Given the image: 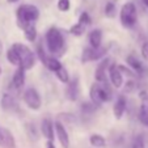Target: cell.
I'll use <instances>...</instances> for the list:
<instances>
[{"label": "cell", "mask_w": 148, "mask_h": 148, "mask_svg": "<svg viewBox=\"0 0 148 148\" xmlns=\"http://www.w3.org/2000/svg\"><path fill=\"white\" fill-rule=\"evenodd\" d=\"M45 45L51 56L59 58V56L64 55L66 38L60 29L55 28V26H51V28L47 29V32L45 34Z\"/></svg>", "instance_id": "obj_1"}, {"label": "cell", "mask_w": 148, "mask_h": 148, "mask_svg": "<svg viewBox=\"0 0 148 148\" xmlns=\"http://www.w3.org/2000/svg\"><path fill=\"white\" fill-rule=\"evenodd\" d=\"M90 102L100 108L102 103L109 102L113 98V90L109 83H95L89 89Z\"/></svg>", "instance_id": "obj_2"}, {"label": "cell", "mask_w": 148, "mask_h": 148, "mask_svg": "<svg viewBox=\"0 0 148 148\" xmlns=\"http://www.w3.org/2000/svg\"><path fill=\"white\" fill-rule=\"evenodd\" d=\"M16 18L17 25L21 29L28 25H34L39 18V9L33 4H23L16 9Z\"/></svg>", "instance_id": "obj_3"}, {"label": "cell", "mask_w": 148, "mask_h": 148, "mask_svg": "<svg viewBox=\"0 0 148 148\" xmlns=\"http://www.w3.org/2000/svg\"><path fill=\"white\" fill-rule=\"evenodd\" d=\"M12 47L16 50L17 55H18L20 67L21 68H24L25 71H29L36 66V60H37L36 53H33L29 46L24 45V43H13Z\"/></svg>", "instance_id": "obj_4"}, {"label": "cell", "mask_w": 148, "mask_h": 148, "mask_svg": "<svg viewBox=\"0 0 148 148\" xmlns=\"http://www.w3.org/2000/svg\"><path fill=\"white\" fill-rule=\"evenodd\" d=\"M119 21L123 28L131 29L136 25L138 23V11L136 5L131 1H127L122 5L119 11Z\"/></svg>", "instance_id": "obj_5"}, {"label": "cell", "mask_w": 148, "mask_h": 148, "mask_svg": "<svg viewBox=\"0 0 148 148\" xmlns=\"http://www.w3.org/2000/svg\"><path fill=\"white\" fill-rule=\"evenodd\" d=\"M37 56H38V59L42 62V64L45 66V67L53 73H55L56 71L63 66L58 58L51 56L50 54L46 53L45 49H43V46H42V43H38V46H37Z\"/></svg>", "instance_id": "obj_6"}, {"label": "cell", "mask_w": 148, "mask_h": 148, "mask_svg": "<svg viewBox=\"0 0 148 148\" xmlns=\"http://www.w3.org/2000/svg\"><path fill=\"white\" fill-rule=\"evenodd\" d=\"M23 100L25 102V105L29 108L30 110H37L41 109L42 106V98H41V95L39 92L36 89V88L30 87V88H26L23 93Z\"/></svg>", "instance_id": "obj_7"}, {"label": "cell", "mask_w": 148, "mask_h": 148, "mask_svg": "<svg viewBox=\"0 0 148 148\" xmlns=\"http://www.w3.org/2000/svg\"><path fill=\"white\" fill-rule=\"evenodd\" d=\"M106 54V49L105 47H98V49H92V47H84L83 53H81V63H89V62L100 60L101 58H105Z\"/></svg>", "instance_id": "obj_8"}, {"label": "cell", "mask_w": 148, "mask_h": 148, "mask_svg": "<svg viewBox=\"0 0 148 148\" xmlns=\"http://www.w3.org/2000/svg\"><path fill=\"white\" fill-rule=\"evenodd\" d=\"M112 64V60L109 58H102L101 62L97 64L95 71V79L96 83H108V70Z\"/></svg>", "instance_id": "obj_9"}, {"label": "cell", "mask_w": 148, "mask_h": 148, "mask_svg": "<svg viewBox=\"0 0 148 148\" xmlns=\"http://www.w3.org/2000/svg\"><path fill=\"white\" fill-rule=\"evenodd\" d=\"M54 131H55V136L59 140L60 145L63 148H70V136H68V131L66 129V126L60 122V121H55L54 122Z\"/></svg>", "instance_id": "obj_10"}, {"label": "cell", "mask_w": 148, "mask_h": 148, "mask_svg": "<svg viewBox=\"0 0 148 148\" xmlns=\"http://www.w3.org/2000/svg\"><path fill=\"white\" fill-rule=\"evenodd\" d=\"M108 76H109V80L112 87L115 88V89H119V88L123 87V75L119 72L117 64L115 63H112L109 66V70H108Z\"/></svg>", "instance_id": "obj_11"}, {"label": "cell", "mask_w": 148, "mask_h": 148, "mask_svg": "<svg viewBox=\"0 0 148 148\" xmlns=\"http://www.w3.org/2000/svg\"><path fill=\"white\" fill-rule=\"evenodd\" d=\"M126 109H127V98L125 95H119L113 105V114H114L115 119H122V117L126 113Z\"/></svg>", "instance_id": "obj_12"}, {"label": "cell", "mask_w": 148, "mask_h": 148, "mask_svg": "<svg viewBox=\"0 0 148 148\" xmlns=\"http://www.w3.org/2000/svg\"><path fill=\"white\" fill-rule=\"evenodd\" d=\"M0 147L1 148H16L14 136L8 129L0 126Z\"/></svg>", "instance_id": "obj_13"}, {"label": "cell", "mask_w": 148, "mask_h": 148, "mask_svg": "<svg viewBox=\"0 0 148 148\" xmlns=\"http://www.w3.org/2000/svg\"><path fill=\"white\" fill-rule=\"evenodd\" d=\"M126 63L129 64V68H131V70L136 73V76H142L143 73H144L145 68H144V66H143V63L140 62V59L138 58L136 55H134V54L127 55V58H126Z\"/></svg>", "instance_id": "obj_14"}, {"label": "cell", "mask_w": 148, "mask_h": 148, "mask_svg": "<svg viewBox=\"0 0 148 148\" xmlns=\"http://www.w3.org/2000/svg\"><path fill=\"white\" fill-rule=\"evenodd\" d=\"M0 103H1V108L7 112H14V110L18 109V103H17L16 97L11 93H3Z\"/></svg>", "instance_id": "obj_15"}, {"label": "cell", "mask_w": 148, "mask_h": 148, "mask_svg": "<svg viewBox=\"0 0 148 148\" xmlns=\"http://www.w3.org/2000/svg\"><path fill=\"white\" fill-rule=\"evenodd\" d=\"M25 72L26 71L21 67H17L16 71L13 72V76H12V88L16 90H20L21 88L25 85Z\"/></svg>", "instance_id": "obj_16"}, {"label": "cell", "mask_w": 148, "mask_h": 148, "mask_svg": "<svg viewBox=\"0 0 148 148\" xmlns=\"http://www.w3.org/2000/svg\"><path fill=\"white\" fill-rule=\"evenodd\" d=\"M67 98L70 101H77L79 96H80V85H79V77H75L72 80H70V83L67 84Z\"/></svg>", "instance_id": "obj_17"}, {"label": "cell", "mask_w": 148, "mask_h": 148, "mask_svg": "<svg viewBox=\"0 0 148 148\" xmlns=\"http://www.w3.org/2000/svg\"><path fill=\"white\" fill-rule=\"evenodd\" d=\"M41 134L43 135V138H46V140H54V135H55V131H54V123L50 118H45L41 123Z\"/></svg>", "instance_id": "obj_18"}, {"label": "cell", "mask_w": 148, "mask_h": 148, "mask_svg": "<svg viewBox=\"0 0 148 148\" xmlns=\"http://www.w3.org/2000/svg\"><path fill=\"white\" fill-rule=\"evenodd\" d=\"M88 42H89V47L98 49L102 46V32L101 29H93L88 34Z\"/></svg>", "instance_id": "obj_19"}, {"label": "cell", "mask_w": 148, "mask_h": 148, "mask_svg": "<svg viewBox=\"0 0 148 148\" xmlns=\"http://www.w3.org/2000/svg\"><path fill=\"white\" fill-rule=\"evenodd\" d=\"M138 119L143 126L148 127V96L142 98V103H140L139 113H138Z\"/></svg>", "instance_id": "obj_20"}, {"label": "cell", "mask_w": 148, "mask_h": 148, "mask_svg": "<svg viewBox=\"0 0 148 148\" xmlns=\"http://www.w3.org/2000/svg\"><path fill=\"white\" fill-rule=\"evenodd\" d=\"M89 143L95 148H105L106 145V139L101 134H92L89 136Z\"/></svg>", "instance_id": "obj_21"}, {"label": "cell", "mask_w": 148, "mask_h": 148, "mask_svg": "<svg viewBox=\"0 0 148 148\" xmlns=\"http://www.w3.org/2000/svg\"><path fill=\"white\" fill-rule=\"evenodd\" d=\"M5 58L8 60V63L11 66H14V67H20V59H18V55H17L16 50L13 47H9L5 53Z\"/></svg>", "instance_id": "obj_22"}, {"label": "cell", "mask_w": 148, "mask_h": 148, "mask_svg": "<svg viewBox=\"0 0 148 148\" xmlns=\"http://www.w3.org/2000/svg\"><path fill=\"white\" fill-rule=\"evenodd\" d=\"M24 30V36H25V39L29 42H36L37 36H38V32H37V28L34 25H28L23 29Z\"/></svg>", "instance_id": "obj_23"}, {"label": "cell", "mask_w": 148, "mask_h": 148, "mask_svg": "<svg viewBox=\"0 0 148 148\" xmlns=\"http://www.w3.org/2000/svg\"><path fill=\"white\" fill-rule=\"evenodd\" d=\"M55 76H56V79H58L60 83H63V84H68V83H70V80H71V79H70V73H68L67 68H66L64 66H62V67L56 71Z\"/></svg>", "instance_id": "obj_24"}, {"label": "cell", "mask_w": 148, "mask_h": 148, "mask_svg": "<svg viewBox=\"0 0 148 148\" xmlns=\"http://www.w3.org/2000/svg\"><path fill=\"white\" fill-rule=\"evenodd\" d=\"M103 13H105V16L108 18H114L117 16V7H115V4L113 1H108L105 4V8H103Z\"/></svg>", "instance_id": "obj_25"}, {"label": "cell", "mask_w": 148, "mask_h": 148, "mask_svg": "<svg viewBox=\"0 0 148 148\" xmlns=\"http://www.w3.org/2000/svg\"><path fill=\"white\" fill-rule=\"evenodd\" d=\"M80 109H81V114L83 115H92L97 110V106L93 105L92 102H83Z\"/></svg>", "instance_id": "obj_26"}, {"label": "cell", "mask_w": 148, "mask_h": 148, "mask_svg": "<svg viewBox=\"0 0 148 148\" xmlns=\"http://www.w3.org/2000/svg\"><path fill=\"white\" fill-rule=\"evenodd\" d=\"M85 29H87V26H84V25H81V24L76 23L70 28V33L75 37H80L85 33Z\"/></svg>", "instance_id": "obj_27"}, {"label": "cell", "mask_w": 148, "mask_h": 148, "mask_svg": "<svg viewBox=\"0 0 148 148\" xmlns=\"http://www.w3.org/2000/svg\"><path fill=\"white\" fill-rule=\"evenodd\" d=\"M79 24H81V25H84V26H88V25H90L92 24V17H90V14L88 13V12H81L80 13V16H79V21H77Z\"/></svg>", "instance_id": "obj_28"}, {"label": "cell", "mask_w": 148, "mask_h": 148, "mask_svg": "<svg viewBox=\"0 0 148 148\" xmlns=\"http://www.w3.org/2000/svg\"><path fill=\"white\" fill-rule=\"evenodd\" d=\"M131 148H145V139L142 134L136 135V136L134 138Z\"/></svg>", "instance_id": "obj_29"}, {"label": "cell", "mask_w": 148, "mask_h": 148, "mask_svg": "<svg viewBox=\"0 0 148 148\" xmlns=\"http://www.w3.org/2000/svg\"><path fill=\"white\" fill-rule=\"evenodd\" d=\"M138 88V84L135 80H127L126 83H123V90H125V93H131L134 92L135 89Z\"/></svg>", "instance_id": "obj_30"}, {"label": "cell", "mask_w": 148, "mask_h": 148, "mask_svg": "<svg viewBox=\"0 0 148 148\" xmlns=\"http://www.w3.org/2000/svg\"><path fill=\"white\" fill-rule=\"evenodd\" d=\"M117 67H118V70H119V72L122 73H125V75H127L129 77H131V79H134L135 76H136V73L134 72V71L131 70V68H129V67H126V66H123V64H117Z\"/></svg>", "instance_id": "obj_31"}, {"label": "cell", "mask_w": 148, "mask_h": 148, "mask_svg": "<svg viewBox=\"0 0 148 148\" xmlns=\"http://www.w3.org/2000/svg\"><path fill=\"white\" fill-rule=\"evenodd\" d=\"M26 131H28V135L30 139H34V140L38 139V132H37L36 126H34L33 123H28V125H26Z\"/></svg>", "instance_id": "obj_32"}, {"label": "cell", "mask_w": 148, "mask_h": 148, "mask_svg": "<svg viewBox=\"0 0 148 148\" xmlns=\"http://www.w3.org/2000/svg\"><path fill=\"white\" fill-rule=\"evenodd\" d=\"M58 9L60 12H68L71 8V1L70 0H58Z\"/></svg>", "instance_id": "obj_33"}, {"label": "cell", "mask_w": 148, "mask_h": 148, "mask_svg": "<svg viewBox=\"0 0 148 148\" xmlns=\"http://www.w3.org/2000/svg\"><path fill=\"white\" fill-rule=\"evenodd\" d=\"M140 54H142V58L144 60L148 62V41H144L142 43V47H140Z\"/></svg>", "instance_id": "obj_34"}, {"label": "cell", "mask_w": 148, "mask_h": 148, "mask_svg": "<svg viewBox=\"0 0 148 148\" xmlns=\"http://www.w3.org/2000/svg\"><path fill=\"white\" fill-rule=\"evenodd\" d=\"M46 148H56L54 140H47V142H46Z\"/></svg>", "instance_id": "obj_35"}, {"label": "cell", "mask_w": 148, "mask_h": 148, "mask_svg": "<svg viewBox=\"0 0 148 148\" xmlns=\"http://www.w3.org/2000/svg\"><path fill=\"white\" fill-rule=\"evenodd\" d=\"M142 3L145 5V8H148V0H142Z\"/></svg>", "instance_id": "obj_36"}, {"label": "cell", "mask_w": 148, "mask_h": 148, "mask_svg": "<svg viewBox=\"0 0 148 148\" xmlns=\"http://www.w3.org/2000/svg\"><path fill=\"white\" fill-rule=\"evenodd\" d=\"M7 1H8L9 4H14V3H17L18 0H7Z\"/></svg>", "instance_id": "obj_37"}, {"label": "cell", "mask_w": 148, "mask_h": 148, "mask_svg": "<svg viewBox=\"0 0 148 148\" xmlns=\"http://www.w3.org/2000/svg\"><path fill=\"white\" fill-rule=\"evenodd\" d=\"M1 51H3V43H1V41H0V54H1Z\"/></svg>", "instance_id": "obj_38"}, {"label": "cell", "mask_w": 148, "mask_h": 148, "mask_svg": "<svg viewBox=\"0 0 148 148\" xmlns=\"http://www.w3.org/2000/svg\"><path fill=\"white\" fill-rule=\"evenodd\" d=\"M1 72H3V68L0 67V75H1Z\"/></svg>", "instance_id": "obj_39"}]
</instances>
